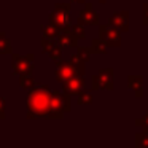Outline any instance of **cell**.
I'll return each mask as SVG.
<instances>
[{
    "label": "cell",
    "mask_w": 148,
    "mask_h": 148,
    "mask_svg": "<svg viewBox=\"0 0 148 148\" xmlns=\"http://www.w3.org/2000/svg\"><path fill=\"white\" fill-rule=\"evenodd\" d=\"M51 105V91L46 86H37L27 97V118H48Z\"/></svg>",
    "instance_id": "obj_1"
},
{
    "label": "cell",
    "mask_w": 148,
    "mask_h": 148,
    "mask_svg": "<svg viewBox=\"0 0 148 148\" xmlns=\"http://www.w3.org/2000/svg\"><path fill=\"white\" fill-rule=\"evenodd\" d=\"M70 110L67 94L62 92H51V105H49L48 118H62L65 112Z\"/></svg>",
    "instance_id": "obj_2"
},
{
    "label": "cell",
    "mask_w": 148,
    "mask_h": 148,
    "mask_svg": "<svg viewBox=\"0 0 148 148\" xmlns=\"http://www.w3.org/2000/svg\"><path fill=\"white\" fill-rule=\"evenodd\" d=\"M34 54H27V56H13V70L16 75H30L34 72Z\"/></svg>",
    "instance_id": "obj_3"
},
{
    "label": "cell",
    "mask_w": 148,
    "mask_h": 148,
    "mask_svg": "<svg viewBox=\"0 0 148 148\" xmlns=\"http://www.w3.org/2000/svg\"><path fill=\"white\" fill-rule=\"evenodd\" d=\"M49 21L58 27H67L70 24V3H58L56 10L49 14Z\"/></svg>",
    "instance_id": "obj_4"
},
{
    "label": "cell",
    "mask_w": 148,
    "mask_h": 148,
    "mask_svg": "<svg viewBox=\"0 0 148 148\" xmlns=\"http://www.w3.org/2000/svg\"><path fill=\"white\" fill-rule=\"evenodd\" d=\"M92 88L94 91L105 88V89H113V69H102L92 77Z\"/></svg>",
    "instance_id": "obj_5"
},
{
    "label": "cell",
    "mask_w": 148,
    "mask_h": 148,
    "mask_svg": "<svg viewBox=\"0 0 148 148\" xmlns=\"http://www.w3.org/2000/svg\"><path fill=\"white\" fill-rule=\"evenodd\" d=\"M81 69H84V64H77L70 58L69 62H59V67L56 70V78H58V81H65L67 78H70L72 75H75Z\"/></svg>",
    "instance_id": "obj_6"
},
{
    "label": "cell",
    "mask_w": 148,
    "mask_h": 148,
    "mask_svg": "<svg viewBox=\"0 0 148 148\" xmlns=\"http://www.w3.org/2000/svg\"><path fill=\"white\" fill-rule=\"evenodd\" d=\"M83 86H84V69H81V70H78L75 75H72L70 78H67L64 81V92L67 96L78 94Z\"/></svg>",
    "instance_id": "obj_7"
},
{
    "label": "cell",
    "mask_w": 148,
    "mask_h": 148,
    "mask_svg": "<svg viewBox=\"0 0 148 148\" xmlns=\"http://www.w3.org/2000/svg\"><path fill=\"white\" fill-rule=\"evenodd\" d=\"M100 38L110 46H121V34L118 29H113V26H100Z\"/></svg>",
    "instance_id": "obj_8"
},
{
    "label": "cell",
    "mask_w": 148,
    "mask_h": 148,
    "mask_svg": "<svg viewBox=\"0 0 148 148\" xmlns=\"http://www.w3.org/2000/svg\"><path fill=\"white\" fill-rule=\"evenodd\" d=\"M42 46H43V51L48 53L49 58L53 59L54 62H61V43L58 42L56 38H48V37H45V38L42 40Z\"/></svg>",
    "instance_id": "obj_9"
},
{
    "label": "cell",
    "mask_w": 148,
    "mask_h": 148,
    "mask_svg": "<svg viewBox=\"0 0 148 148\" xmlns=\"http://www.w3.org/2000/svg\"><path fill=\"white\" fill-rule=\"evenodd\" d=\"M58 40L59 43H61L62 48H72V46H77V42L78 38L75 37V34L72 32V27H61V30H59V35H58Z\"/></svg>",
    "instance_id": "obj_10"
},
{
    "label": "cell",
    "mask_w": 148,
    "mask_h": 148,
    "mask_svg": "<svg viewBox=\"0 0 148 148\" xmlns=\"http://www.w3.org/2000/svg\"><path fill=\"white\" fill-rule=\"evenodd\" d=\"M100 21L99 14L92 10V5L86 3V8L80 11V18H78V23L80 24H91V26H97Z\"/></svg>",
    "instance_id": "obj_11"
},
{
    "label": "cell",
    "mask_w": 148,
    "mask_h": 148,
    "mask_svg": "<svg viewBox=\"0 0 148 148\" xmlns=\"http://www.w3.org/2000/svg\"><path fill=\"white\" fill-rule=\"evenodd\" d=\"M108 24L113 27H116L118 30L127 32L129 30V13L127 11H118L108 19Z\"/></svg>",
    "instance_id": "obj_12"
},
{
    "label": "cell",
    "mask_w": 148,
    "mask_h": 148,
    "mask_svg": "<svg viewBox=\"0 0 148 148\" xmlns=\"http://www.w3.org/2000/svg\"><path fill=\"white\" fill-rule=\"evenodd\" d=\"M142 75H129L127 78V84H129V89H132L135 92L137 97H142Z\"/></svg>",
    "instance_id": "obj_13"
},
{
    "label": "cell",
    "mask_w": 148,
    "mask_h": 148,
    "mask_svg": "<svg viewBox=\"0 0 148 148\" xmlns=\"http://www.w3.org/2000/svg\"><path fill=\"white\" fill-rule=\"evenodd\" d=\"M42 30H43V34H45V37H48V38H58L61 27H58L53 23H49L48 26H42Z\"/></svg>",
    "instance_id": "obj_14"
},
{
    "label": "cell",
    "mask_w": 148,
    "mask_h": 148,
    "mask_svg": "<svg viewBox=\"0 0 148 148\" xmlns=\"http://www.w3.org/2000/svg\"><path fill=\"white\" fill-rule=\"evenodd\" d=\"M11 53V43L5 37V32H0V54H7Z\"/></svg>",
    "instance_id": "obj_15"
},
{
    "label": "cell",
    "mask_w": 148,
    "mask_h": 148,
    "mask_svg": "<svg viewBox=\"0 0 148 148\" xmlns=\"http://www.w3.org/2000/svg\"><path fill=\"white\" fill-rule=\"evenodd\" d=\"M19 84H21V88H24V89H29V88L35 86V80H34L32 73L30 75H21L19 77Z\"/></svg>",
    "instance_id": "obj_16"
},
{
    "label": "cell",
    "mask_w": 148,
    "mask_h": 148,
    "mask_svg": "<svg viewBox=\"0 0 148 148\" xmlns=\"http://www.w3.org/2000/svg\"><path fill=\"white\" fill-rule=\"evenodd\" d=\"M105 45H107V43L103 42L102 38H100V40L94 38V40H92V43H91V48H92V53H100V54H105V53H107Z\"/></svg>",
    "instance_id": "obj_17"
},
{
    "label": "cell",
    "mask_w": 148,
    "mask_h": 148,
    "mask_svg": "<svg viewBox=\"0 0 148 148\" xmlns=\"http://www.w3.org/2000/svg\"><path fill=\"white\" fill-rule=\"evenodd\" d=\"M92 102V96H91L89 92H83V91H80L78 92V103H91Z\"/></svg>",
    "instance_id": "obj_18"
},
{
    "label": "cell",
    "mask_w": 148,
    "mask_h": 148,
    "mask_svg": "<svg viewBox=\"0 0 148 148\" xmlns=\"http://www.w3.org/2000/svg\"><path fill=\"white\" fill-rule=\"evenodd\" d=\"M81 26H83V24H80V23H78L77 26H73V27H72V32L75 34V37H77L78 40H80V38H84V37H86V32H84V29H83Z\"/></svg>",
    "instance_id": "obj_19"
},
{
    "label": "cell",
    "mask_w": 148,
    "mask_h": 148,
    "mask_svg": "<svg viewBox=\"0 0 148 148\" xmlns=\"http://www.w3.org/2000/svg\"><path fill=\"white\" fill-rule=\"evenodd\" d=\"M135 140H137L138 147H148V129H147V132H145V134H138Z\"/></svg>",
    "instance_id": "obj_20"
},
{
    "label": "cell",
    "mask_w": 148,
    "mask_h": 148,
    "mask_svg": "<svg viewBox=\"0 0 148 148\" xmlns=\"http://www.w3.org/2000/svg\"><path fill=\"white\" fill-rule=\"evenodd\" d=\"M135 126H138V127H145V129H148V113H147V115H143L142 118H138L137 121H135Z\"/></svg>",
    "instance_id": "obj_21"
},
{
    "label": "cell",
    "mask_w": 148,
    "mask_h": 148,
    "mask_svg": "<svg viewBox=\"0 0 148 148\" xmlns=\"http://www.w3.org/2000/svg\"><path fill=\"white\" fill-rule=\"evenodd\" d=\"M143 24L148 26V3H143Z\"/></svg>",
    "instance_id": "obj_22"
},
{
    "label": "cell",
    "mask_w": 148,
    "mask_h": 148,
    "mask_svg": "<svg viewBox=\"0 0 148 148\" xmlns=\"http://www.w3.org/2000/svg\"><path fill=\"white\" fill-rule=\"evenodd\" d=\"M3 118H5V102L0 97V119H3Z\"/></svg>",
    "instance_id": "obj_23"
},
{
    "label": "cell",
    "mask_w": 148,
    "mask_h": 148,
    "mask_svg": "<svg viewBox=\"0 0 148 148\" xmlns=\"http://www.w3.org/2000/svg\"><path fill=\"white\" fill-rule=\"evenodd\" d=\"M73 2H78V3H83L84 0H73Z\"/></svg>",
    "instance_id": "obj_24"
},
{
    "label": "cell",
    "mask_w": 148,
    "mask_h": 148,
    "mask_svg": "<svg viewBox=\"0 0 148 148\" xmlns=\"http://www.w3.org/2000/svg\"><path fill=\"white\" fill-rule=\"evenodd\" d=\"M99 2H100V3H105V2H107V0H99Z\"/></svg>",
    "instance_id": "obj_25"
}]
</instances>
